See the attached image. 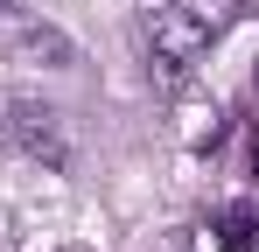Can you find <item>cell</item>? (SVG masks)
Wrapping results in <instances>:
<instances>
[{"label":"cell","mask_w":259,"mask_h":252,"mask_svg":"<svg viewBox=\"0 0 259 252\" xmlns=\"http://www.w3.org/2000/svg\"><path fill=\"white\" fill-rule=\"evenodd\" d=\"M14 140H21V154L42 168H70V140H63V126L49 105H14Z\"/></svg>","instance_id":"cell-2"},{"label":"cell","mask_w":259,"mask_h":252,"mask_svg":"<svg viewBox=\"0 0 259 252\" xmlns=\"http://www.w3.org/2000/svg\"><path fill=\"white\" fill-rule=\"evenodd\" d=\"M14 63H42V70H77V42L56 21H28L14 28Z\"/></svg>","instance_id":"cell-3"},{"label":"cell","mask_w":259,"mask_h":252,"mask_svg":"<svg viewBox=\"0 0 259 252\" xmlns=\"http://www.w3.org/2000/svg\"><path fill=\"white\" fill-rule=\"evenodd\" d=\"M210 42H217V28H210L203 7H189V0L147 7V49H154V70H161V77H182Z\"/></svg>","instance_id":"cell-1"},{"label":"cell","mask_w":259,"mask_h":252,"mask_svg":"<svg viewBox=\"0 0 259 252\" xmlns=\"http://www.w3.org/2000/svg\"><path fill=\"white\" fill-rule=\"evenodd\" d=\"M252 84H259V63H252Z\"/></svg>","instance_id":"cell-6"},{"label":"cell","mask_w":259,"mask_h":252,"mask_svg":"<svg viewBox=\"0 0 259 252\" xmlns=\"http://www.w3.org/2000/svg\"><path fill=\"white\" fill-rule=\"evenodd\" d=\"M14 7H21V0H0V14H14Z\"/></svg>","instance_id":"cell-5"},{"label":"cell","mask_w":259,"mask_h":252,"mask_svg":"<svg viewBox=\"0 0 259 252\" xmlns=\"http://www.w3.org/2000/svg\"><path fill=\"white\" fill-rule=\"evenodd\" d=\"M224 252H259V224H252V210H231V217H224Z\"/></svg>","instance_id":"cell-4"}]
</instances>
